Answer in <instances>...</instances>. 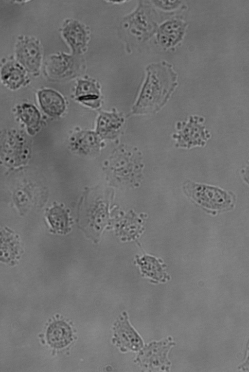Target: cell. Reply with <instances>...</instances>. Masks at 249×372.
Instances as JSON below:
<instances>
[{
  "instance_id": "obj_1",
  "label": "cell",
  "mask_w": 249,
  "mask_h": 372,
  "mask_svg": "<svg viewBox=\"0 0 249 372\" xmlns=\"http://www.w3.org/2000/svg\"><path fill=\"white\" fill-rule=\"evenodd\" d=\"M148 76L135 107L137 113L155 112L167 102L177 85L176 74L165 62L148 68Z\"/></svg>"
},
{
  "instance_id": "obj_16",
  "label": "cell",
  "mask_w": 249,
  "mask_h": 372,
  "mask_svg": "<svg viewBox=\"0 0 249 372\" xmlns=\"http://www.w3.org/2000/svg\"><path fill=\"white\" fill-rule=\"evenodd\" d=\"M3 80L13 89L18 87L23 82V72L15 65H9L3 70L2 72Z\"/></svg>"
},
{
  "instance_id": "obj_12",
  "label": "cell",
  "mask_w": 249,
  "mask_h": 372,
  "mask_svg": "<svg viewBox=\"0 0 249 372\" xmlns=\"http://www.w3.org/2000/svg\"><path fill=\"white\" fill-rule=\"evenodd\" d=\"M76 96L79 100L88 105H93L97 102L99 97V91L95 85L90 82L80 81L76 91Z\"/></svg>"
},
{
  "instance_id": "obj_15",
  "label": "cell",
  "mask_w": 249,
  "mask_h": 372,
  "mask_svg": "<svg viewBox=\"0 0 249 372\" xmlns=\"http://www.w3.org/2000/svg\"><path fill=\"white\" fill-rule=\"evenodd\" d=\"M21 119L30 128H36L38 124L40 115L36 108L32 105L24 104L19 110Z\"/></svg>"
},
{
  "instance_id": "obj_11",
  "label": "cell",
  "mask_w": 249,
  "mask_h": 372,
  "mask_svg": "<svg viewBox=\"0 0 249 372\" xmlns=\"http://www.w3.org/2000/svg\"><path fill=\"white\" fill-rule=\"evenodd\" d=\"M47 218L52 229L58 233H64L68 229V216L65 211L58 206L50 209Z\"/></svg>"
},
{
  "instance_id": "obj_14",
  "label": "cell",
  "mask_w": 249,
  "mask_h": 372,
  "mask_svg": "<svg viewBox=\"0 0 249 372\" xmlns=\"http://www.w3.org/2000/svg\"><path fill=\"white\" fill-rule=\"evenodd\" d=\"M38 48L34 43H27L20 50L19 55L22 59L21 62L25 66L30 70H35L36 66L34 64L31 58L36 63L38 62L39 51Z\"/></svg>"
},
{
  "instance_id": "obj_9",
  "label": "cell",
  "mask_w": 249,
  "mask_h": 372,
  "mask_svg": "<svg viewBox=\"0 0 249 372\" xmlns=\"http://www.w3.org/2000/svg\"><path fill=\"white\" fill-rule=\"evenodd\" d=\"M142 272L151 279L164 282L168 279L165 271L164 265L160 259L154 257L145 255L137 260Z\"/></svg>"
},
{
  "instance_id": "obj_5",
  "label": "cell",
  "mask_w": 249,
  "mask_h": 372,
  "mask_svg": "<svg viewBox=\"0 0 249 372\" xmlns=\"http://www.w3.org/2000/svg\"><path fill=\"white\" fill-rule=\"evenodd\" d=\"M114 336L121 349L137 351L143 346L142 339L131 327L126 317L118 322L115 329Z\"/></svg>"
},
{
  "instance_id": "obj_3",
  "label": "cell",
  "mask_w": 249,
  "mask_h": 372,
  "mask_svg": "<svg viewBox=\"0 0 249 372\" xmlns=\"http://www.w3.org/2000/svg\"><path fill=\"white\" fill-rule=\"evenodd\" d=\"M205 119L200 116H190L185 121L176 124V132L172 135L177 147L189 149L204 146L211 135L204 125Z\"/></svg>"
},
{
  "instance_id": "obj_18",
  "label": "cell",
  "mask_w": 249,
  "mask_h": 372,
  "mask_svg": "<svg viewBox=\"0 0 249 372\" xmlns=\"http://www.w3.org/2000/svg\"><path fill=\"white\" fill-rule=\"evenodd\" d=\"M71 58L66 55H62V57H59L56 58V64H54V67L56 66L53 70H55V73L57 74H63L64 72L70 67L71 65Z\"/></svg>"
},
{
  "instance_id": "obj_2",
  "label": "cell",
  "mask_w": 249,
  "mask_h": 372,
  "mask_svg": "<svg viewBox=\"0 0 249 372\" xmlns=\"http://www.w3.org/2000/svg\"><path fill=\"white\" fill-rule=\"evenodd\" d=\"M182 188L188 197L210 213L229 210L235 201L232 193L213 186L186 180Z\"/></svg>"
},
{
  "instance_id": "obj_17",
  "label": "cell",
  "mask_w": 249,
  "mask_h": 372,
  "mask_svg": "<svg viewBox=\"0 0 249 372\" xmlns=\"http://www.w3.org/2000/svg\"><path fill=\"white\" fill-rule=\"evenodd\" d=\"M118 119L114 115L104 114L99 120V131L101 133L111 131L112 129L117 128L119 126Z\"/></svg>"
},
{
  "instance_id": "obj_4",
  "label": "cell",
  "mask_w": 249,
  "mask_h": 372,
  "mask_svg": "<svg viewBox=\"0 0 249 372\" xmlns=\"http://www.w3.org/2000/svg\"><path fill=\"white\" fill-rule=\"evenodd\" d=\"M174 343L169 340L153 342L145 348L139 356L143 366L152 369L164 370L169 365L166 358L167 353Z\"/></svg>"
},
{
  "instance_id": "obj_13",
  "label": "cell",
  "mask_w": 249,
  "mask_h": 372,
  "mask_svg": "<svg viewBox=\"0 0 249 372\" xmlns=\"http://www.w3.org/2000/svg\"><path fill=\"white\" fill-rule=\"evenodd\" d=\"M177 21H172L166 23L161 27L160 33V40L166 46H169L176 42L179 37L181 30L180 23Z\"/></svg>"
},
{
  "instance_id": "obj_10",
  "label": "cell",
  "mask_w": 249,
  "mask_h": 372,
  "mask_svg": "<svg viewBox=\"0 0 249 372\" xmlns=\"http://www.w3.org/2000/svg\"><path fill=\"white\" fill-rule=\"evenodd\" d=\"M64 35L74 51H80L85 46L86 33L82 27L76 21L70 22L65 28Z\"/></svg>"
},
{
  "instance_id": "obj_6",
  "label": "cell",
  "mask_w": 249,
  "mask_h": 372,
  "mask_svg": "<svg viewBox=\"0 0 249 372\" xmlns=\"http://www.w3.org/2000/svg\"><path fill=\"white\" fill-rule=\"evenodd\" d=\"M20 251L18 236L7 228L0 227V261L8 262L14 260Z\"/></svg>"
},
{
  "instance_id": "obj_8",
  "label": "cell",
  "mask_w": 249,
  "mask_h": 372,
  "mask_svg": "<svg viewBox=\"0 0 249 372\" xmlns=\"http://www.w3.org/2000/svg\"><path fill=\"white\" fill-rule=\"evenodd\" d=\"M39 100L43 110L52 116L60 115L65 109L63 97L52 89H43L38 93Z\"/></svg>"
},
{
  "instance_id": "obj_7",
  "label": "cell",
  "mask_w": 249,
  "mask_h": 372,
  "mask_svg": "<svg viewBox=\"0 0 249 372\" xmlns=\"http://www.w3.org/2000/svg\"><path fill=\"white\" fill-rule=\"evenodd\" d=\"M48 343L53 347L61 348L68 345L72 340V331L65 322L57 321L52 323L47 331Z\"/></svg>"
}]
</instances>
